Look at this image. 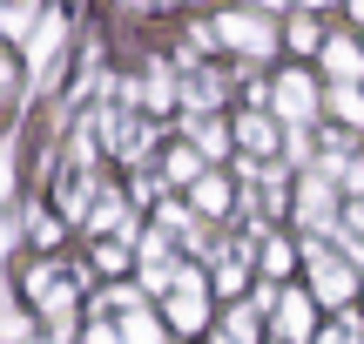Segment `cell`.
<instances>
[{
  "label": "cell",
  "instance_id": "cell-4",
  "mask_svg": "<svg viewBox=\"0 0 364 344\" xmlns=\"http://www.w3.org/2000/svg\"><path fill=\"white\" fill-rule=\"evenodd\" d=\"M122 344H162V338H156V324H149L142 311H129V331H122Z\"/></svg>",
  "mask_w": 364,
  "mask_h": 344
},
{
  "label": "cell",
  "instance_id": "cell-5",
  "mask_svg": "<svg viewBox=\"0 0 364 344\" xmlns=\"http://www.w3.org/2000/svg\"><path fill=\"white\" fill-rule=\"evenodd\" d=\"M196 203H203V210H230V189H223V183H203V189H196Z\"/></svg>",
  "mask_w": 364,
  "mask_h": 344
},
{
  "label": "cell",
  "instance_id": "cell-2",
  "mask_svg": "<svg viewBox=\"0 0 364 344\" xmlns=\"http://www.w3.org/2000/svg\"><path fill=\"white\" fill-rule=\"evenodd\" d=\"M304 311H311L304 297H284V304H277V324H284V338H304V331H311V318H304Z\"/></svg>",
  "mask_w": 364,
  "mask_h": 344
},
{
  "label": "cell",
  "instance_id": "cell-1",
  "mask_svg": "<svg viewBox=\"0 0 364 344\" xmlns=\"http://www.w3.org/2000/svg\"><path fill=\"white\" fill-rule=\"evenodd\" d=\"M169 318L182 324V331H196V324H203V291H196V284H182V297H176Z\"/></svg>",
  "mask_w": 364,
  "mask_h": 344
},
{
  "label": "cell",
  "instance_id": "cell-3",
  "mask_svg": "<svg viewBox=\"0 0 364 344\" xmlns=\"http://www.w3.org/2000/svg\"><path fill=\"white\" fill-rule=\"evenodd\" d=\"M317 291H324V297H344V291H351V277H344L338 264H324V257H317Z\"/></svg>",
  "mask_w": 364,
  "mask_h": 344
}]
</instances>
